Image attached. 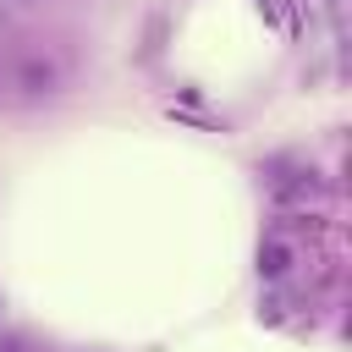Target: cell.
<instances>
[{"mask_svg":"<svg viewBox=\"0 0 352 352\" xmlns=\"http://www.w3.org/2000/svg\"><path fill=\"white\" fill-rule=\"evenodd\" d=\"M0 352H22V341H16V336H6V341H0Z\"/></svg>","mask_w":352,"mask_h":352,"instance_id":"obj_1","label":"cell"}]
</instances>
